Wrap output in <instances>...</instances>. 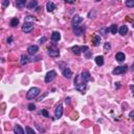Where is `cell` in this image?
Instances as JSON below:
<instances>
[{
	"instance_id": "obj_1",
	"label": "cell",
	"mask_w": 134,
	"mask_h": 134,
	"mask_svg": "<svg viewBox=\"0 0 134 134\" xmlns=\"http://www.w3.org/2000/svg\"><path fill=\"white\" fill-rule=\"evenodd\" d=\"M74 87H76L77 90L82 91V92L87 87V86H86V83L81 80V76H76V79H74Z\"/></svg>"
},
{
	"instance_id": "obj_2",
	"label": "cell",
	"mask_w": 134,
	"mask_h": 134,
	"mask_svg": "<svg viewBox=\"0 0 134 134\" xmlns=\"http://www.w3.org/2000/svg\"><path fill=\"white\" fill-rule=\"evenodd\" d=\"M39 93H40V89L37 87H33L26 93V97L28 98V100H34V98H36L39 95Z\"/></svg>"
},
{
	"instance_id": "obj_3",
	"label": "cell",
	"mask_w": 134,
	"mask_h": 134,
	"mask_svg": "<svg viewBox=\"0 0 134 134\" xmlns=\"http://www.w3.org/2000/svg\"><path fill=\"white\" fill-rule=\"evenodd\" d=\"M56 76H57V72L54 71V70H50V71H48L45 76V83L53 82L54 80V78H56Z\"/></svg>"
},
{
	"instance_id": "obj_4",
	"label": "cell",
	"mask_w": 134,
	"mask_h": 134,
	"mask_svg": "<svg viewBox=\"0 0 134 134\" xmlns=\"http://www.w3.org/2000/svg\"><path fill=\"white\" fill-rule=\"evenodd\" d=\"M33 29H34L33 23H30V22H24V25L22 26V31H23V33L28 34V33H30V31L33 30Z\"/></svg>"
},
{
	"instance_id": "obj_5",
	"label": "cell",
	"mask_w": 134,
	"mask_h": 134,
	"mask_svg": "<svg viewBox=\"0 0 134 134\" xmlns=\"http://www.w3.org/2000/svg\"><path fill=\"white\" fill-rule=\"evenodd\" d=\"M127 66H119V67H116V68H114L113 69V71H112V73L113 74H123V73H125L126 71H127Z\"/></svg>"
},
{
	"instance_id": "obj_6",
	"label": "cell",
	"mask_w": 134,
	"mask_h": 134,
	"mask_svg": "<svg viewBox=\"0 0 134 134\" xmlns=\"http://www.w3.org/2000/svg\"><path fill=\"white\" fill-rule=\"evenodd\" d=\"M81 80L83 82H85V83L91 81V77H90L89 71H87V70H84V71L82 72V74H81Z\"/></svg>"
},
{
	"instance_id": "obj_7",
	"label": "cell",
	"mask_w": 134,
	"mask_h": 134,
	"mask_svg": "<svg viewBox=\"0 0 134 134\" xmlns=\"http://www.w3.org/2000/svg\"><path fill=\"white\" fill-rule=\"evenodd\" d=\"M84 30H85V27L84 26H80V25H78L76 27H73V33L76 36L78 37H80L83 35V33H84Z\"/></svg>"
},
{
	"instance_id": "obj_8",
	"label": "cell",
	"mask_w": 134,
	"mask_h": 134,
	"mask_svg": "<svg viewBox=\"0 0 134 134\" xmlns=\"http://www.w3.org/2000/svg\"><path fill=\"white\" fill-rule=\"evenodd\" d=\"M54 115H56L57 119H60V117H62V115H63V106L61 104H59L57 106L56 110H54Z\"/></svg>"
},
{
	"instance_id": "obj_9",
	"label": "cell",
	"mask_w": 134,
	"mask_h": 134,
	"mask_svg": "<svg viewBox=\"0 0 134 134\" xmlns=\"http://www.w3.org/2000/svg\"><path fill=\"white\" fill-rule=\"evenodd\" d=\"M82 22H83V18L81 17V16H74V17L72 18V20H71V23H72V26L73 27L78 26Z\"/></svg>"
},
{
	"instance_id": "obj_10",
	"label": "cell",
	"mask_w": 134,
	"mask_h": 134,
	"mask_svg": "<svg viewBox=\"0 0 134 134\" xmlns=\"http://www.w3.org/2000/svg\"><path fill=\"white\" fill-rule=\"evenodd\" d=\"M38 50H39V47L37 45H30V46H28V48H27V53L29 54H37Z\"/></svg>"
},
{
	"instance_id": "obj_11",
	"label": "cell",
	"mask_w": 134,
	"mask_h": 134,
	"mask_svg": "<svg viewBox=\"0 0 134 134\" xmlns=\"http://www.w3.org/2000/svg\"><path fill=\"white\" fill-rule=\"evenodd\" d=\"M48 54L53 58H57V57H59V50L50 47V48H48Z\"/></svg>"
},
{
	"instance_id": "obj_12",
	"label": "cell",
	"mask_w": 134,
	"mask_h": 134,
	"mask_svg": "<svg viewBox=\"0 0 134 134\" xmlns=\"http://www.w3.org/2000/svg\"><path fill=\"white\" fill-rule=\"evenodd\" d=\"M62 73H63V76H64L65 78H67V79H70V78H71V76H72L71 70H70V69L68 68V67H66L65 69H63Z\"/></svg>"
},
{
	"instance_id": "obj_13",
	"label": "cell",
	"mask_w": 134,
	"mask_h": 134,
	"mask_svg": "<svg viewBox=\"0 0 134 134\" xmlns=\"http://www.w3.org/2000/svg\"><path fill=\"white\" fill-rule=\"evenodd\" d=\"M60 39H61V35H60L59 31H54V33L52 34V40L54 42H58Z\"/></svg>"
},
{
	"instance_id": "obj_14",
	"label": "cell",
	"mask_w": 134,
	"mask_h": 134,
	"mask_svg": "<svg viewBox=\"0 0 134 134\" xmlns=\"http://www.w3.org/2000/svg\"><path fill=\"white\" fill-rule=\"evenodd\" d=\"M26 4V0H16V5L19 10H22Z\"/></svg>"
},
{
	"instance_id": "obj_15",
	"label": "cell",
	"mask_w": 134,
	"mask_h": 134,
	"mask_svg": "<svg viewBox=\"0 0 134 134\" xmlns=\"http://www.w3.org/2000/svg\"><path fill=\"white\" fill-rule=\"evenodd\" d=\"M54 9H56V5H54V2H47V4H46V10L47 12H49V13H52V12L54 11Z\"/></svg>"
},
{
	"instance_id": "obj_16",
	"label": "cell",
	"mask_w": 134,
	"mask_h": 134,
	"mask_svg": "<svg viewBox=\"0 0 134 134\" xmlns=\"http://www.w3.org/2000/svg\"><path fill=\"white\" fill-rule=\"evenodd\" d=\"M37 6H38V1H37V0H30L29 3L27 4V7H28L29 10H34V9H36Z\"/></svg>"
},
{
	"instance_id": "obj_17",
	"label": "cell",
	"mask_w": 134,
	"mask_h": 134,
	"mask_svg": "<svg viewBox=\"0 0 134 134\" xmlns=\"http://www.w3.org/2000/svg\"><path fill=\"white\" fill-rule=\"evenodd\" d=\"M125 54L124 53H117L115 54V59H116V61H119V62H124L125 61Z\"/></svg>"
},
{
	"instance_id": "obj_18",
	"label": "cell",
	"mask_w": 134,
	"mask_h": 134,
	"mask_svg": "<svg viewBox=\"0 0 134 134\" xmlns=\"http://www.w3.org/2000/svg\"><path fill=\"white\" fill-rule=\"evenodd\" d=\"M14 132H15L16 134H24V130L21 128V126L16 125L15 127H14Z\"/></svg>"
},
{
	"instance_id": "obj_19",
	"label": "cell",
	"mask_w": 134,
	"mask_h": 134,
	"mask_svg": "<svg viewBox=\"0 0 134 134\" xmlns=\"http://www.w3.org/2000/svg\"><path fill=\"white\" fill-rule=\"evenodd\" d=\"M95 63L98 66H103L104 65V57L103 56H97L95 58Z\"/></svg>"
},
{
	"instance_id": "obj_20",
	"label": "cell",
	"mask_w": 134,
	"mask_h": 134,
	"mask_svg": "<svg viewBox=\"0 0 134 134\" xmlns=\"http://www.w3.org/2000/svg\"><path fill=\"white\" fill-rule=\"evenodd\" d=\"M71 50H72V53H73L74 54H77V56H80V54H81V53H82V49H81V47H79L78 45L73 46L72 48H71Z\"/></svg>"
},
{
	"instance_id": "obj_21",
	"label": "cell",
	"mask_w": 134,
	"mask_h": 134,
	"mask_svg": "<svg viewBox=\"0 0 134 134\" xmlns=\"http://www.w3.org/2000/svg\"><path fill=\"white\" fill-rule=\"evenodd\" d=\"M28 62H29L28 57L25 56V54H22V56H21V59H20V63H21V65H25V64H27Z\"/></svg>"
},
{
	"instance_id": "obj_22",
	"label": "cell",
	"mask_w": 134,
	"mask_h": 134,
	"mask_svg": "<svg viewBox=\"0 0 134 134\" xmlns=\"http://www.w3.org/2000/svg\"><path fill=\"white\" fill-rule=\"evenodd\" d=\"M100 44H101V37L98 36V35H95V36L93 37V45L98 46Z\"/></svg>"
},
{
	"instance_id": "obj_23",
	"label": "cell",
	"mask_w": 134,
	"mask_h": 134,
	"mask_svg": "<svg viewBox=\"0 0 134 134\" xmlns=\"http://www.w3.org/2000/svg\"><path fill=\"white\" fill-rule=\"evenodd\" d=\"M128 33V27L127 25H123V26H121V28H120V34L121 35V36H125L126 34Z\"/></svg>"
},
{
	"instance_id": "obj_24",
	"label": "cell",
	"mask_w": 134,
	"mask_h": 134,
	"mask_svg": "<svg viewBox=\"0 0 134 134\" xmlns=\"http://www.w3.org/2000/svg\"><path fill=\"white\" fill-rule=\"evenodd\" d=\"M19 24V19L18 18H13L11 20V26L12 27H16Z\"/></svg>"
},
{
	"instance_id": "obj_25",
	"label": "cell",
	"mask_w": 134,
	"mask_h": 134,
	"mask_svg": "<svg viewBox=\"0 0 134 134\" xmlns=\"http://www.w3.org/2000/svg\"><path fill=\"white\" fill-rule=\"evenodd\" d=\"M110 31H111V34H113V35H115L116 33H117V25L116 24H112L111 26H110Z\"/></svg>"
},
{
	"instance_id": "obj_26",
	"label": "cell",
	"mask_w": 134,
	"mask_h": 134,
	"mask_svg": "<svg viewBox=\"0 0 134 134\" xmlns=\"http://www.w3.org/2000/svg\"><path fill=\"white\" fill-rule=\"evenodd\" d=\"M109 30H110V29H109V28H107V27H102L101 30H100V33H101L102 35H103L104 37H106V36H107V33H108Z\"/></svg>"
},
{
	"instance_id": "obj_27",
	"label": "cell",
	"mask_w": 134,
	"mask_h": 134,
	"mask_svg": "<svg viewBox=\"0 0 134 134\" xmlns=\"http://www.w3.org/2000/svg\"><path fill=\"white\" fill-rule=\"evenodd\" d=\"M126 6L134 7V0H127V1H126Z\"/></svg>"
},
{
	"instance_id": "obj_28",
	"label": "cell",
	"mask_w": 134,
	"mask_h": 134,
	"mask_svg": "<svg viewBox=\"0 0 134 134\" xmlns=\"http://www.w3.org/2000/svg\"><path fill=\"white\" fill-rule=\"evenodd\" d=\"M110 48H111V45H110L109 43H105V45H104V50H105V52H109Z\"/></svg>"
},
{
	"instance_id": "obj_29",
	"label": "cell",
	"mask_w": 134,
	"mask_h": 134,
	"mask_svg": "<svg viewBox=\"0 0 134 134\" xmlns=\"http://www.w3.org/2000/svg\"><path fill=\"white\" fill-rule=\"evenodd\" d=\"M35 18L33 17V16H26L25 18V22H28V21H34Z\"/></svg>"
},
{
	"instance_id": "obj_30",
	"label": "cell",
	"mask_w": 134,
	"mask_h": 134,
	"mask_svg": "<svg viewBox=\"0 0 134 134\" xmlns=\"http://www.w3.org/2000/svg\"><path fill=\"white\" fill-rule=\"evenodd\" d=\"M9 5H10V0H3L2 6L3 7H6V6H9Z\"/></svg>"
},
{
	"instance_id": "obj_31",
	"label": "cell",
	"mask_w": 134,
	"mask_h": 134,
	"mask_svg": "<svg viewBox=\"0 0 134 134\" xmlns=\"http://www.w3.org/2000/svg\"><path fill=\"white\" fill-rule=\"evenodd\" d=\"M26 133H28V134H35V131L31 128L29 127H26Z\"/></svg>"
},
{
	"instance_id": "obj_32",
	"label": "cell",
	"mask_w": 134,
	"mask_h": 134,
	"mask_svg": "<svg viewBox=\"0 0 134 134\" xmlns=\"http://www.w3.org/2000/svg\"><path fill=\"white\" fill-rule=\"evenodd\" d=\"M36 109V106H35L34 104H29L28 105V110H30V111H33V110Z\"/></svg>"
},
{
	"instance_id": "obj_33",
	"label": "cell",
	"mask_w": 134,
	"mask_h": 134,
	"mask_svg": "<svg viewBox=\"0 0 134 134\" xmlns=\"http://www.w3.org/2000/svg\"><path fill=\"white\" fill-rule=\"evenodd\" d=\"M42 115H44L45 117H49V114H48V112L46 111V110H42Z\"/></svg>"
},
{
	"instance_id": "obj_34",
	"label": "cell",
	"mask_w": 134,
	"mask_h": 134,
	"mask_svg": "<svg viewBox=\"0 0 134 134\" xmlns=\"http://www.w3.org/2000/svg\"><path fill=\"white\" fill-rule=\"evenodd\" d=\"M81 49H82L83 53H86L88 50V46H83V47H81Z\"/></svg>"
},
{
	"instance_id": "obj_35",
	"label": "cell",
	"mask_w": 134,
	"mask_h": 134,
	"mask_svg": "<svg viewBox=\"0 0 134 134\" xmlns=\"http://www.w3.org/2000/svg\"><path fill=\"white\" fill-rule=\"evenodd\" d=\"M85 54H86L85 56H86V58H87V59H89V58H90V56H91V53H90L89 50H87V52H86Z\"/></svg>"
},
{
	"instance_id": "obj_36",
	"label": "cell",
	"mask_w": 134,
	"mask_h": 134,
	"mask_svg": "<svg viewBox=\"0 0 134 134\" xmlns=\"http://www.w3.org/2000/svg\"><path fill=\"white\" fill-rule=\"evenodd\" d=\"M66 3H69V4H72V3L76 2V0H65Z\"/></svg>"
},
{
	"instance_id": "obj_37",
	"label": "cell",
	"mask_w": 134,
	"mask_h": 134,
	"mask_svg": "<svg viewBox=\"0 0 134 134\" xmlns=\"http://www.w3.org/2000/svg\"><path fill=\"white\" fill-rule=\"evenodd\" d=\"M12 41H13V37H9V38H7V43H9V44H11Z\"/></svg>"
},
{
	"instance_id": "obj_38",
	"label": "cell",
	"mask_w": 134,
	"mask_h": 134,
	"mask_svg": "<svg viewBox=\"0 0 134 134\" xmlns=\"http://www.w3.org/2000/svg\"><path fill=\"white\" fill-rule=\"evenodd\" d=\"M130 117H131V120L134 121V111H131V112H130Z\"/></svg>"
},
{
	"instance_id": "obj_39",
	"label": "cell",
	"mask_w": 134,
	"mask_h": 134,
	"mask_svg": "<svg viewBox=\"0 0 134 134\" xmlns=\"http://www.w3.org/2000/svg\"><path fill=\"white\" fill-rule=\"evenodd\" d=\"M92 15H95V12H94V11H93V12L91 11V12H90V13H89V15H88V16H89V18H92V17H91Z\"/></svg>"
},
{
	"instance_id": "obj_40",
	"label": "cell",
	"mask_w": 134,
	"mask_h": 134,
	"mask_svg": "<svg viewBox=\"0 0 134 134\" xmlns=\"http://www.w3.org/2000/svg\"><path fill=\"white\" fill-rule=\"evenodd\" d=\"M45 41H46V38H45V37H43V38H41V40H40V43L42 44V43H44Z\"/></svg>"
},
{
	"instance_id": "obj_41",
	"label": "cell",
	"mask_w": 134,
	"mask_h": 134,
	"mask_svg": "<svg viewBox=\"0 0 134 134\" xmlns=\"http://www.w3.org/2000/svg\"><path fill=\"white\" fill-rule=\"evenodd\" d=\"M115 87H116V88H120V87H121V83H120V82H116V83H115Z\"/></svg>"
},
{
	"instance_id": "obj_42",
	"label": "cell",
	"mask_w": 134,
	"mask_h": 134,
	"mask_svg": "<svg viewBox=\"0 0 134 134\" xmlns=\"http://www.w3.org/2000/svg\"><path fill=\"white\" fill-rule=\"evenodd\" d=\"M65 102H66V104H70V98H69V97H66Z\"/></svg>"
},
{
	"instance_id": "obj_43",
	"label": "cell",
	"mask_w": 134,
	"mask_h": 134,
	"mask_svg": "<svg viewBox=\"0 0 134 134\" xmlns=\"http://www.w3.org/2000/svg\"><path fill=\"white\" fill-rule=\"evenodd\" d=\"M130 89L132 90V91H133V94H134V85H131V86H130Z\"/></svg>"
},
{
	"instance_id": "obj_44",
	"label": "cell",
	"mask_w": 134,
	"mask_h": 134,
	"mask_svg": "<svg viewBox=\"0 0 134 134\" xmlns=\"http://www.w3.org/2000/svg\"><path fill=\"white\" fill-rule=\"evenodd\" d=\"M132 69L134 70V63H133V65H132Z\"/></svg>"
},
{
	"instance_id": "obj_45",
	"label": "cell",
	"mask_w": 134,
	"mask_h": 134,
	"mask_svg": "<svg viewBox=\"0 0 134 134\" xmlns=\"http://www.w3.org/2000/svg\"><path fill=\"white\" fill-rule=\"evenodd\" d=\"M96 1H101V0H96Z\"/></svg>"
},
{
	"instance_id": "obj_46",
	"label": "cell",
	"mask_w": 134,
	"mask_h": 134,
	"mask_svg": "<svg viewBox=\"0 0 134 134\" xmlns=\"http://www.w3.org/2000/svg\"><path fill=\"white\" fill-rule=\"evenodd\" d=\"M132 26H133V27H134V23H133V25H132Z\"/></svg>"
},
{
	"instance_id": "obj_47",
	"label": "cell",
	"mask_w": 134,
	"mask_h": 134,
	"mask_svg": "<svg viewBox=\"0 0 134 134\" xmlns=\"http://www.w3.org/2000/svg\"><path fill=\"white\" fill-rule=\"evenodd\" d=\"M133 132H134V130H133Z\"/></svg>"
}]
</instances>
